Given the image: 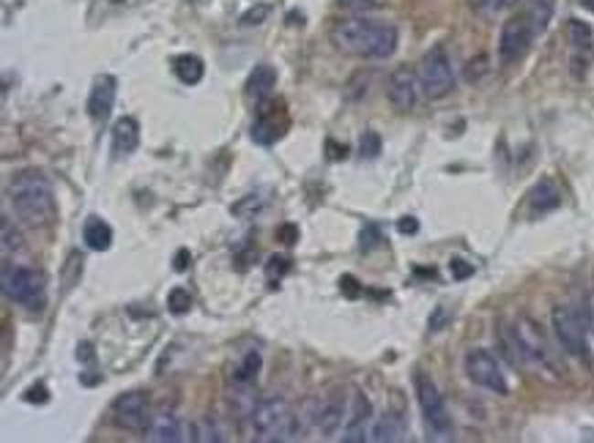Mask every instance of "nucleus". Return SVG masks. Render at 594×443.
Listing matches in <instances>:
<instances>
[{
  "label": "nucleus",
  "instance_id": "obj_12",
  "mask_svg": "<svg viewBox=\"0 0 594 443\" xmlns=\"http://www.w3.org/2000/svg\"><path fill=\"white\" fill-rule=\"evenodd\" d=\"M422 93V82H419V71L408 69V66H398L389 79H387V96L392 101V107H398L400 112H408L417 107Z\"/></svg>",
  "mask_w": 594,
  "mask_h": 443
},
{
  "label": "nucleus",
  "instance_id": "obj_31",
  "mask_svg": "<svg viewBox=\"0 0 594 443\" xmlns=\"http://www.w3.org/2000/svg\"><path fill=\"white\" fill-rule=\"evenodd\" d=\"M11 247H14V249H19V247H22V241H19V233L11 227V219L5 216V219H3V252L8 255V252H11Z\"/></svg>",
  "mask_w": 594,
  "mask_h": 443
},
{
  "label": "nucleus",
  "instance_id": "obj_39",
  "mask_svg": "<svg viewBox=\"0 0 594 443\" xmlns=\"http://www.w3.org/2000/svg\"><path fill=\"white\" fill-rule=\"evenodd\" d=\"M280 238H282L285 244H293V241L299 238V230H296L293 225H285V227H280Z\"/></svg>",
  "mask_w": 594,
  "mask_h": 443
},
{
  "label": "nucleus",
  "instance_id": "obj_14",
  "mask_svg": "<svg viewBox=\"0 0 594 443\" xmlns=\"http://www.w3.org/2000/svg\"><path fill=\"white\" fill-rule=\"evenodd\" d=\"M285 126H288L285 110L277 107V104H263L260 115L252 123V140L260 142V145H271L285 134Z\"/></svg>",
  "mask_w": 594,
  "mask_h": 443
},
{
  "label": "nucleus",
  "instance_id": "obj_2",
  "mask_svg": "<svg viewBox=\"0 0 594 443\" xmlns=\"http://www.w3.org/2000/svg\"><path fill=\"white\" fill-rule=\"evenodd\" d=\"M8 203L14 214L33 230L49 227L58 216L52 184L38 170H19L8 181Z\"/></svg>",
  "mask_w": 594,
  "mask_h": 443
},
{
  "label": "nucleus",
  "instance_id": "obj_24",
  "mask_svg": "<svg viewBox=\"0 0 594 443\" xmlns=\"http://www.w3.org/2000/svg\"><path fill=\"white\" fill-rule=\"evenodd\" d=\"M173 71L184 85H197L206 74V66L197 55H178L173 60Z\"/></svg>",
  "mask_w": 594,
  "mask_h": 443
},
{
  "label": "nucleus",
  "instance_id": "obj_22",
  "mask_svg": "<svg viewBox=\"0 0 594 443\" xmlns=\"http://www.w3.org/2000/svg\"><path fill=\"white\" fill-rule=\"evenodd\" d=\"M403 436H406V427H403L400 417H395V414H384V417L376 419L373 427H370V441L392 443L403 441Z\"/></svg>",
  "mask_w": 594,
  "mask_h": 443
},
{
  "label": "nucleus",
  "instance_id": "obj_30",
  "mask_svg": "<svg viewBox=\"0 0 594 443\" xmlns=\"http://www.w3.org/2000/svg\"><path fill=\"white\" fill-rule=\"evenodd\" d=\"M381 153V137L376 132H365L362 137V156L365 159H376Z\"/></svg>",
  "mask_w": 594,
  "mask_h": 443
},
{
  "label": "nucleus",
  "instance_id": "obj_34",
  "mask_svg": "<svg viewBox=\"0 0 594 443\" xmlns=\"http://www.w3.org/2000/svg\"><path fill=\"white\" fill-rule=\"evenodd\" d=\"M343 8H351V11H373L378 5V0H340Z\"/></svg>",
  "mask_w": 594,
  "mask_h": 443
},
{
  "label": "nucleus",
  "instance_id": "obj_7",
  "mask_svg": "<svg viewBox=\"0 0 594 443\" xmlns=\"http://www.w3.org/2000/svg\"><path fill=\"white\" fill-rule=\"evenodd\" d=\"M551 323H554V334L562 345V351L567 356H576V359H587L589 356V348H587V318L570 307V304H559L554 307V315H551Z\"/></svg>",
  "mask_w": 594,
  "mask_h": 443
},
{
  "label": "nucleus",
  "instance_id": "obj_17",
  "mask_svg": "<svg viewBox=\"0 0 594 443\" xmlns=\"http://www.w3.org/2000/svg\"><path fill=\"white\" fill-rule=\"evenodd\" d=\"M145 438L154 443H178L184 441V430L175 414L170 411H156L151 414V422L145 427Z\"/></svg>",
  "mask_w": 594,
  "mask_h": 443
},
{
  "label": "nucleus",
  "instance_id": "obj_15",
  "mask_svg": "<svg viewBox=\"0 0 594 443\" xmlns=\"http://www.w3.org/2000/svg\"><path fill=\"white\" fill-rule=\"evenodd\" d=\"M370 422H373V406H370V400H367L362 392H356V395H354V403H351V414H348L345 430H343V441H370V427H373Z\"/></svg>",
  "mask_w": 594,
  "mask_h": 443
},
{
  "label": "nucleus",
  "instance_id": "obj_36",
  "mask_svg": "<svg viewBox=\"0 0 594 443\" xmlns=\"http://www.w3.org/2000/svg\"><path fill=\"white\" fill-rule=\"evenodd\" d=\"M25 400H27V403H47V389H44V384L30 386V392L25 395Z\"/></svg>",
  "mask_w": 594,
  "mask_h": 443
},
{
  "label": "nucleus",
  "instance_id": "obj_8",
  "mask_svg": "<svg viewBox=\"0 0 594 443\" xmlns=\"http://www.w3.org/2000/svg\"><path fill=\"white\" fill-rule=\"evenodd\" d=\"M419 82H422V93L428 99H444L452 93L455 88V71H452V60L447 55L444 47H433L422 63H419Z\"/></svg>",
  "mask_w": 594,
  "mask_h": 443
},
{
  "label": "nucleus",
  "instance_id": "obj_40",
  "mask_svg": "<svg viewBox=\"0 0 594 443\" xmlns=\"http://www.w3.org/2000/svg\"><path fill=\"white\" fill-rule=\"evenodd\" d=\"M189 260H192L189 252H186V249H178V252H175V271H186Z\"/></svg>",
  "mask_w": 594,
  "mask_h": 443
},
{
  "label": "nucleus",
  "instance_id": "obj_33",
  "mask_svg": "<svg viewBox=\"0 0 594 443\" xmlns=\"http://www.w3.org/2000/svg\"><path fill=\"white\" fill-rule=\"evenodd\" d=\"M450 271H452V277H455V280H466V277H472V274H474V266H469L466 260L455 258V260L450 263Z\"/></svg>",
  "mask_w": 594,
  "mask_h": 443
},
{
  "label": "nucleus",
  "instance_id": "obj_10",
  "mask_svg": "<svg viewBox=\"0 0 594 443\" xmlns=\"http://www.w3.org/2000/svg\"><path fill=\"white\" fill-rule=\"evenodd\" d=\"M466 375L474 386L480 389H488L493 395H502L507 397L510 395V384H507V375L499 364V359L491 353V351H483V348H474L466 353Z\"/></svg>",
  "mask_w": 594,
  "mask_h": 443
},
{
  "label": "nucleus",
  "instance_id": "obj_41",
  "mask_svg": "<svg viewBox=\"0 0 594 443\" xmlns=\"http://www.w3.org/2000/svg\"><path fill=\"white\" fill-rule=\"evenodd\" d=\"M584 318H587V326L592 329L594 334V293L587 296V310H584Z\"/></svg>",
  "mask_w": 594,
  "mask_h": 443
},
{
  "label": "nucleus",
  "instance_id": "obj_3",
  "mask_svg": "<svg viewBox=\"0 0 594 443\" xmlns=\"http://www.w3.org/2000/svg\"><path fill=\"white\" fill-rule=\"evenodd\" d=\"M249 427H252V438L260 443L293 441L302 436L299 417L285 397H269L258 403L249 414Z\"/></svg>",
  "mask_w": 594,
  "mask_h": 443
},
{
  "label": "nucleus",
  "instance_id": "obj_19",
  "mask_svg": "<svg viewBox=\"0 0 594 443\" xmlns=\"http://www.w3.org/2000/svg\"><path fill=\"white\" fill-rule=\"evenodd\" d=\"M274 85H277V69L269 66V63H260L249 71L247 77V99L252 101H266L271 93H274Z\"/></svg>",
  "mask_w": 594,
  "mask_h": 443
},
{
  "label": "nucleus",
  "instance_id": "obj_18",
  "mask_svg": "<svg viewBox=\"0 0 594 443\" xmlns=\"http://www.w3.org/2000/svg\"><path fill=\"white\" fill-rule=\"evenodd\" d=\"M343 414H345V400H340L337 395H329L315 408V427L324 436H334L343 427Z\"/></svg>",
  "mask_w": 594,
  "mask_h": 443
},
{
  "label": "nucleus",
  "instance_id": "obj_37",
  "mask_svg": "<svg viewBox=\"0 0 594 443\" xmlns=\"http://www.w3.org/2000/svg\"><path fill=\"white\" fill-rule=\"evenodd\" d=\"M340 288H343V290H345V293H348L351 299L362 293V288L356 285V280H354V277H343V280H340Z\"/></svg>",
  "mask_w": 594,
  "mask_h": 443
},
{
  "label": "nucleus",
  "instance_id": "obj_4",
  "mask_svg": "<svg viewBox=\"0 0 594 443\" xmlns=\"http://www.w3.org/2000/svg\"><path fill=\"white\" fill-rule=\"evenodd\" d=\"M507 351H513L515 356H521L524 362L540 367V370H551V373H559V364H557V356H554V348L546 337V332L540 329L537 321L532 318H518L510 337H507Z\"/></svg>",
  "mask_w": 594,
  "mask_h": 443
},
{
  "label": "nucleus",
  "instance_id": "obj_11",
  "mask_svg": "<svg viewBox=\"0 0 594 443\" xmlns=\"http://www.w3.org/2000/svg\"><path fill=\"white\" fill-rule=\"evenodd\" d=\"M110 414L121 430L145 433V427L151 422V403H148L145 392H123L121 397L112 400Z\"/></svg>",
  "mask_w": 594,
  "mask_h": 443
},
{
  "label": "nucleus",
  "instance_id": "obj_42",
  "mask_svg": "<svg viewBox=\"0 0 594 443\" xmlns=\"http://www.w3.org/2000/svg\"><path fill=\"white\" fill-rule=\"evenodd\" d=\"M266 11H269V8H266V5H260L258 11H249V14H244V25H252V22H263L260 16H266Z\"/></svg>",
  "mask_w": 594,
  "mask_h": 443
},
{
  "label": "nucleus",
  "instance_id": "obj_6",
  "mask_svg": "<svg viewBox=\"0 0 594 443\" xmlns=\"http://www.w3.org/2000/svg\"><path fill=\"white\" fill-rule=\"evenodd\" d=\"M414 386H417V400H419V408H422V419H425L428 430L433 433V438H450L452 436V417L447 411V403H444L439 386L425 373L414 375Z\"/></svg>",
  "mask_w": 594,
  "mask_h": 443
},
{
  "label": "nucleus",
  "instance_id": "obj_35",
  "mask_svg": "<svg viewBox=\"0 0 594 443\" xmlns=\"http://www.w3.org/2000/svg\"><path fill=\"white\" fill-rule=\"evenodd\" d=\"M378 238H381V233H378L376 225H367V227L362 230V247H365V249H370L373 244H378Z\"/></svg>",
  "mask_w": 594,
  "mask_h": 443
},
{
  "label": "nucleus",
  "instance_id": "obj_43",
  "mask_svg": "<svg viewBox=\"0 0 594 443\" xmlns=\"http://www.w3.org/2000/svg\"><path fill=\"white\" fill-rule=\"evenodd\" d=\"M77 359H82V362H90V359H93V351H90V345H80V351H77Z\"/></svg>",
  "mask_w": 594,
  "mask_h": 443
},
{
  "label": "nucleus",
  "instance_id": "obj_9",
  "mask_svg": "<svg viewBox=\"0 0 594 443\" xmlns=\"http://www.w3.org/2000/svg\"><path fill=\"white\" fill-rule=\"evenodd\" d=\"M535 36H540V33L535 30V25L529 22V16L524 11L513 14L504 22L502 36H499V60L504 66H513V63L524 60L526 52H529V47H532V41H535Z\"/></svg>",
  "mask_w": 594,
  "mask_h": 443
},
{
  "label": "nucleus",
  "instance_id": "obj_25",
  "mask_svg": "<svg viewBox=\"0 0 594 443\" xmlns=\"http://www.w3.org/2000/svg\"><path fill=\"white\" fill-rule=\"evenodd\" d=\"M554 8H557V0H526L524 3V14L529 16V22L535 25L537 33H543L551 25Z\"/></svg>",
  "mask_w": 594,
  "mask_h": 443
},
{
  "label": "nucleus",
  "instance_id": "obj_32",
  "mask_svg": "<svg viewBox=\"0 0 594 443\" xmlns=\"http://www.w3.org/2000/svg\"><path fill=\"white\" fill-rule=\"evenodd\" d=\"M195 433H197V436H195L197 441H222V433L214 427V422H211V419H203V422L195 427Z\"/></svg>",
  "mask_w": 594,
  "mask_h": 443
},
{
  "label": "nucleus",
  "instance_id": "obj_38",
  "mask_svg": "<svg viewBox=\"0 0 594 443\" xmlns=\"http://www.w3.org/2000/svg\"><path fill=\"white\" fill-rule=\"evenodd\" d=\"M398 230H400V233H417V230H419V222H417L414 216L400 219V222H398Z\"/></svg>",
  "mask_w": 594,
  "mask_h": 443
},
{
  "label": "nucleus",
  "instance_id": "obj_23",
  "mask_svg": "<svg viewBox=\"0 0 594 443\" xmlns=\"http://www.w3.org/2000/svg\"><path fill=\"white\" fill-rule=\"evenodd\" d=\"M559 203H562V195H559V189H557L554 181H540V184L532 189V195H529V206H532L535 214L554 211Z\"/></svg>",
  "mask_w": 594,
  "mask_h": 443
},
{
  "label": "nucleus",
  "instance_id": "obj_1",
  "mask_svg": "<svg viewBox=\"0 0 594 443\" xmlns=\"http://www.w3.org/2000/svg\"><path fill=\"white\" fill-rule=\"evenodd\" d=\"M398 27L370 16H348L332 27V44L354 58L384 60L398 49Z\"/></svg>",
  "mask_w": 594,
  "mask_h": 443
},
{
  "label": "nucleus",
  "instance_id": "obj_20",
  "mask_svg": "<svg viewBox=\"0 0 594 443\" xmlns=\"http://www.w3.org/2000/svg\"><path fill=\"white\" fill-rule=\"evenodd\" d=\"M112 151L115 156H129L137 145H140V126L134 118H118L110 134Z\"/></svg>",
  "mask_w": 594,
  "mask_h": 443
},
{
  "label": "nucleus",
  "instance_id": "obj_27",
  "mask_svg": "<svg viewBox=\"0 0 594 443\" xmlns=\"http://www.w3.org/2000/svg\"><path fill=\"white\" fill-rule=\"evenodd\" d=\"M258 373H260V353H255V351H249L244 359H241V364L233 370V381L236 384H255V378H258Z\"/></svg>",
  "mask_w": 594,
  "mask_h": 443
},
{
  "label": "nucleus",
  "instance_id": "obj_16",
  "mask_svg": "<svg viewBox=\"0 0 594 443\" xmlns=\"http://www.w3.org/2000/svg\"><path fill=\"white\" fill-rule=\"evenodd\" d=\"M115 93H118V82L112 74H101L96 77L93 88H90V96H88V115L101 123L110 118L112 112V104H115Z\"/></svg>",
  "mask_w": 594,
  "mask_h": 443
},
{
  "label": "nucleus",
  "instance_id": "obj_21",
  "mask_svg": "<svg viewBox=\"0 0 594 443\" xmlns=\"http://www.w3.org/2000/svg\"><path fill=\"white\" fill-rule=\"evenodd\" d=\"M82 238L93 252H107L112 247V227L101 216H90L82 227Z\"/></svg>",
  "mask_w": 594,
  "mask_h": 443
},
{
  "label": "nucleus",
  "instance_id": "obj_5",
  "mask_svg": "<svg viewBox=\"0 0 594 443\" xmlns=\"http://www.w3.org/2000/svg\"><path fill=\"white\" fill-rule=\"evenodd\" d=\"M3 293L5 299H11L14 304L25 307V310H41L47 304V285L44 277L33 269H11L5 266L3 271Z\"/></svg>",
  "mask_w": 594,
  "mask_h": 443
},
{
  "label": "nucleus",
  "instance_id": "obj_26",
  "mask_svg": "<svg viewBox=\"0 0 594 443\" xmlns=\"http://www.w3.org/2000/svg\"><path fill=\"white\" fill-rule=\"evenodd\" d=\"M521 0H469L472 11L483 19H493V16H502L507 11H513Z\"/></svg>",
  "mask_w": 594,
  "mask_h": 443
},
{
  "label": "nucleus",
  "instance_id": "obj_13",
  "mask_svg": "<svg viewBox=\"0 0 594 443\" xmlns=\"http://www.w3.org/2000/svg\"><path fill=\"white\" fill-rule=\"evenodd\" d=\"M567 38H570V60L576 77H584L594 58V33L584 19L567 22Z\"/></svg>",
  "mask_w": 594,
  "mask_h": 443
},
{
  "label": "nucleus",
  "instance_id": "obj_29",
  "mask_svg": "<svg viewBox=\"0 0 594 443\" xmlns=\"http://www.w3.org/2000/svg\"><path fill=\"white\" fill-rule=\"evenodd\" d=\"M291 258H280V255H274V258H269V263H266V277L269 280H282L288 271H291Z\"/></svg>",
  "mask_w": 594,
  "mask_h": 443
},
{
  "label": "nucleus",
  "instance_id": "obj_28",
  "mask_svg": "<svg viewBox=\"0 0 594 443\" xmlns=\"http://www.w3.org/2000/svg\"><path fill=\"white\" fill-rule=\"evenodd\" d=\"M167 310H170L173 315H186V312L192 310V296H189V290H186V288H173L170 296H167Z\"/></svg>",
  "mask_w": 594,
  "mask_h": 443
}]
</instances>
